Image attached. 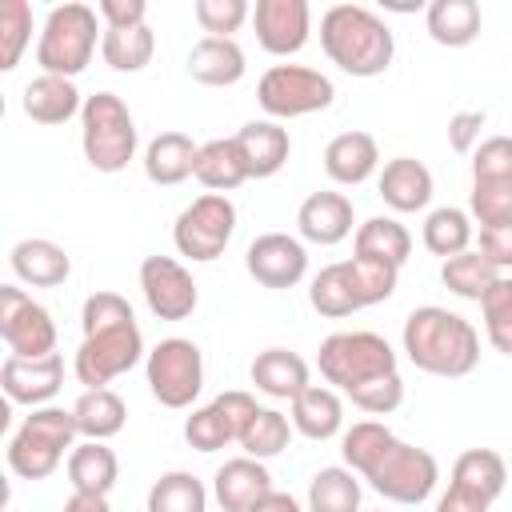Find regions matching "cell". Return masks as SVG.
I'll return each instance as SVG.
<instances>
[{
    "mask_svg": "<svg viewBox=\"0 0 512 512\" xmlns=\"http://www.w3.org/2000/svg\"><path fill=\"white\" fill-rule=\"evenodd\" d=\"M400 348L412 368L440 380H460L480 364V332L472 328V320L440 304H420L404 316Z\"/></svg>",
    "mask_w": 512,
    "mask_h": 512,
    "instance_id": "obj_1",
    "label": "cell"
},
{
    "mask_svg": "<svg viewBox=\"0 0 512 512\" xmlns=\"http://www.w3.org/2000/svg\"><path fill=\"white\" fill-rule=\"evenodd\" d=\"M320 48L324 56L356 76V80H372L384 76L392 56H396V36L384 24V16H376L364 4H332L320 16Z\"/></svg>",
    "mask_w": 512,
    "mask_h": 512,
    "instance_id": "obj_2",
    "label": "cell"
},
{
    "mask_svg": "<svg viewBox=\"0 0 512 512\" xmlns=\"http://www.w3.org/2000/svg\"><path fill=\"white\" fill-rule=\"evenodd\" d=\"M396 268L388 264H376V260H336V264H324L312 284H308V304L328 316V320H344L360 308H372V304H384L392 292H396Z\"/></svg>",
    "mask_w": 512,
    "mask_h": 512,
    "instance_id": "obj_3",
    "label": "cell"
},
{
    "mask_svg": "<svg viewBox=\"0 0 512 512\" xmlns=\"http://www.w3.org/2000/svg\"><path fill=\"white\" fill-rule=\"evenodd\" d=\"M76 436H80V428H76L72 408H60V404L32 408L24 416V424L8 440V468H12V476H20V480L52 476L60 468V460L72 456Z\"/></svg>",
    "mask_w": 512,
    "mask_h": 512,
    "instance_id": "obj_4",
    "label": "cell"
},
{
    "mask_svg": "<svg viewBox=\"0 0 512 512\" xmlns=\"http://www.w3.org/2000/svg\"><path fill=\"white\" fill-rule=\"evenodd\" d=\"M96 8L80 4V0H68V4H56L48 8L44 16V28H40V40H36V64L44 76H64V80H76L88 64H92V52L100 44V24H96Z\"/></svg>",
    "mask_w": 512,
    "mask_h": 512,
    "instance_id": "obj_5",
    "label": "cell"
},
{
    "mask_svg": "<svg viewBox=\"0 0 512 512\" xmlns=\"http://www.w3.org/2000/svg\"><path fill=\"white\" fill-rule=\"evenodd\" d=\"M320 376L328 380V388H336L340 396H356L360 388H368L372 380H384L396 368V352L380 332H332L320 340L316 352Z\"/></svg>",
    "mask_w": 512,
    "mask_h": 512,
    "instance_id": "obj_6",
    "label": "cell"
},
{
    "mask_svg": "<svg viewBox=\"0 0 512 512\" xmlns=\"http://www.w3.org/2000/svg\"><path fill=\"white\" fill-rule=\"evenodd\" d=\"M80 148H84V160L96 172H104V176L124 172L128 160H136V148H140L136 116L128 112V104L116 92H92V96H84Z\"/></svg>",
    "mask_w": 512,
    "mask_h": 512,
    "instance_id": "obj_7",
    "label": "cell"
},
{
    "mask_svg": "<svg viewBox=\"0 0 512 512\" xmlns=\"http://www.w3.org/2000/svg\"><path fill=\"white\" fill-rule=\"evenodd\" d=\"M256 100L268 112V120H296L332 108L336 84L308 64H272L256 84Z\"/></svg>",
    "mask_w": 512,
    "mask_h": 512,
    "instance_id": "obj_8",
    "label": "cell"
},
{
    "mask_svg": "<svg viewBox=\"0 0 512 512\" xmlns=\"http://www.w3.org/2000/svg\"><path fill=\"white\" fill-rule=\"evenodd\" d=\"M144 376L148 392L164 408H192V400L204 388V352L196 340L168 336L144 356Z\"/></svg>",
    "mask_w": 512,
    "mask_h": 512,
    "instance_id": "obj_9",
    "label": "cell"
},
{
    "mask_svg": "<svg viewBox=\"0 0 512 512\" xmlns=\"http://www.w3.org/2000/svg\"><path fill=\"white\" fill-rule=\"evenodd\" d=\"M232 232H236V204L224 192H204L176 216L172 244L180 256H188L196 264H212L224 256Z\"/></svg>",
    "mask_w": 512,
    "mask_h": 512,
    "instance_id": "obj_10",
    "label": "cell"
},
{
    "mask_svg": "<svg viewBox=\"0 0 512 512\" xmlns=\"http://www.w3.org/2000/svg\"><path fill=\"white\" fill-rule=\"evenodd\" d=\"M360 480H368L384 500L392 504H424L440 484V464L428 448H416L408 440H396Z\"/></svg>",
    "mask_w": 512,
    "mask_h": 512,
    "instance_id": "obj_11",
    "label": "cell"
},
{
    "mask_svg": "<svg viewBox=\"0 0 512 512\" xmlns=\"http://www.w3.org/2000/svg\"><path fill=\"white\" fill-rule=\"evenodd\" d=\"M144 336L136 328V320H124V324H112V328H100V332H88L76 348V360H72V372L80 384L88 388H108L116 376L132 372L140 360H144Z\"/></svg>",
    "mask_w": 512,
    "mask_h": 512,
    "instance_id": "obj_12",
    "label": "cell"
},
{
    "mask_svg": "<svg viewBox=\"0 0 512 512\" xmlns=\"http://www.w3.org/2000/svg\"><path fill=\"white\" fill-rule=\"evenodd\" d=\"M0 340L8 356H24V360H40L56 352L52 312L40 300H32L20 284L0 288Z\"/></svg>",
    "mask_w": 512,
    "mask_h": 512,
    "instance_id": "obj_13",
    "label": "cell"
},
{
    "mask_svg": "<svg viewBox=\"0 0 512 512\" xmlns=\"http://www.w3.org/2000/svg\"><path fill=\"white\" fill-rule=\"evenodd\" d=\"M256 400L240 388L232 392H220L212 404L196 408L188 420H184V440L196 448V452H220L228 444H240L248 420L256 416Z\"/></svg>",
    "mask_w": 512,
    "mask_h": 512,
    "instance_id": "obj_14",
    "label": "cell"
},
{
    "mask_svg": "<svg viewBox=\"0 0 512 512\" xmlns=\"http://www.w3.org/2000/svg\"><path fill=\"white\" fill-rule=\"evenodd\" d=\"M140 292L156 320H188L200 304V288H196L192 272L172 256L140 260Z\"/></svg>",
    "mask_w": 512,
    "mask_h": 512,
    "instance_id": "obj_15",
    "label": "cell"
},
{
    "mask_svg": "<svg viewBox=\"0 0 512 512\" xmlns=\"http://www.w3.org/2000/svg\"><path fill=\"white\" fill-rule=\"evenodd\" d=\"M244 268L260 288H296L308 276V248L300 236L264 232L248 244Z\"/></svg>",
    "mask_w": 512,
    "mask_h": 512,
    "instance_id": "obj_16",
    "label": "cell"
},
{
    "mask_svg": "<svg viewBox=\"0 0 512 512\" xmlns=\"http://www.w3.org/2000/svg\"><path fill=\"white\" fill-rule=\"evenodd\" d=\"M252 28L268 56H296L312 32V8L308 0H256Z\"/></svg>",
    "mask_w": 512,
    "mask_h": 512,
    "instance_id": "obj_17",
    "label": "cell"
},
{
    "mask_svg": "<svg viewBox=\"0 0 512 512\" xmlns=\"http://www.w3.org/2000/svg\"><path fill=\"white\" fill-rule=\"evenodd\" d=\"M0 388L12 404H28V408H44L56 400V392L64 388V360L60 352L40 356V360H24V356H4L0 364Z\"/></svg>",
    "mask_w": 512,
    "mask_h": 512,
    "instance_id": "obj_18",
    "label": "cell"
},
{
    "mask_svg": "<svg viewBox=\"0 0 512 512\" xmlns=\"http://www.w3.org/2000/svg\"><path fill=\"white\" fill-rule=\"evenodd\" d=\"M296 232L308 244L332 248L356 232V208L344 192H312L296 208Z\"/></svg>",
    "mask_w": 512,
    "mask_h": 512,
    "instance_id": "obj_19",
    "label": "cell"
},
{
    "mask_svg": "<svg viewBox=\"0 0 512 512\" xmlns=\"http://www.w3.org/2000/svg\"><path fill=\"white\" fill-rule=\"evenodd\" d=\"M272 472L264 460H252V456H232L216 468L212 476V496L224 512H252L268 492H272Z\"/></svg>",
    "mask_w": 512,
    "mask_h": 512,
    "instance_id": "obj_20",
    "label": "cell"
},
{
    "mask_svg": "<svg viewBox=\"0 0 512 512\" xmlns=\"http://www.w3.org/2000/svg\"><path fill=\"white\" fill-rule=\"evenodd\" d=\"M380 168V148L372 132H340L324 144V172L332 184L340 188H356L364 180H372Z\"/></svg>",
    "mask_w": 512,
    "mask_h": 512,
    "instance_id": "obj_21",
    "label": "cell"
},
{
    "mask_svg": "<svg viewBox=\"0 0 512 512\" xmlns=\"http://www.w3.org/2000/svg\"><path fill=\"white\" fill-rule=\"evenodd\" d=\"M432 188V172L416 156H392L376 176V192L392 212H424Z\"/></svg>",
    "mask_w": 512,
    "mask_h": 512,
    "instance_id": "obj_22",
    "label": "cell"
},
{
    "mask_svg": "<svg viewBox=\"0 0 512 512\" xmlns=\"http://www.w3.org/2000/svg\"><path fill=\"white\" fill-rule=\"evenodd\" d=\"M184 72L196 80V84H208V88H232L244 80L248 64H244V48L236 40H224V36H200L192 48H188V60H184Z\"/></svg>",
    "mask_w": 512,
    "mask_h": 512,
    "instance_id": "obj_23",
    "label": "cell"
},
{
    "mask_svg": "<svg viewBox=\"0 0 512 512\" xmlns=\"http://www.w3.org/2000/svg\"><path fill=\"white\" fill-rule=\"evenodd\" d=\"M8 264H12V276L28 288H56L72 276L68 252L56 240H44V236L16 240L12 252H8Z\"/></svg>",
    "mask_w": 512,
    "mask_h": 512,
    "instance_id": "obj_24",
    "label": "cell"
},
{
    "mask_svg": "<svg viewBox=\"0 0 512 512\" xmlns=\"http://www.w3.org/2000/svg\"><path fill=\"white\" fill-rule=\"evenodd\" d=\"M20 108L32 124H68L72 116L84 112V96L76 88V80H64V76H36L24 84L20 92Z\"/></svg>",
    "mask_w": 512,
    "mask_h": 512,
    "instance_id": "obj_25",
    "label": "cell"
},
{
    "mask_svg": "<svg viewBox=\"0 0 512 512\" xmlns=\"http://www.w3.org/2000/svg\"><path fill=\"white\" fill-rule=\"evenodd\" d=\"M236 144H240V156H244L252 180L276 176L288 164V152H292V136L280 120H248L236 132Z\"/></svg>",
    "mask_w": 512,
    "mask_h": 512,
    "instance_id": "obj_26",
    "label": "cell"
},
{
    "mask_svg": "<svg viewBox=\"0 0 512 512\" xmlns=\"http://www.w3.org/2000/svg\"><path fill=\"white\" fill-rule=\"evenodd\" d=\"M248 376H252L256 392H264L272 400H288V404L312 384L308 360L296 356V352H288V348H264V352H256Z\"/></svg>",
    "mask_w": 512,
    "mask_h": 512,
    "instance_id": "obj_27",
    "label": "cell"
},
{
    "mask_svg": "<svg viewBox=\"0 0 512 512\" xmlns=\"http://www.w3.org/2000/svg\"><path fill=\"white\" fill-rule=\"evenodd\" d=\"M196 156H200V144H192L188 132H160L156 140H148L140 164H144V176L152 184L176 188L188 176H196Z\"/></svg>",
    "mask_w": 512,
    "mask_h": 512,
    "instance_id": "obj_28",
    "label": "cell"
},
{
    "mask_svg": "<svg viewBox=\"0 0 512 512\" xmlns=\"http://www.w3.org/2000/svg\"><path fill=\"white\" fill-rule=\"evenodd\" d=\"M448 484L468 492V496H476V500H484V504H496L504 496V488H508V464H504V456L496 448H468V452L456 456Z\"/></svg>",
    "mask_w": 512,
    "mask_h": 512,
    "instance_id": "obj_29",
    "label": "cell"
},
{
    "mask_svg": "<svg viewBox=\"0 0 512 512\" xmlns=\"http://www.w3.org/2000/svg\"><path fill=\"white\" fill-rule=\"evenodd\" d=\"M352 252L360 260H376V264H388L400 272L412 256V236L396 216H368L352 232Z\"/></svg>",
    "mask_w": 512,
    "mask_h": 512,
    "instance_id": "obj_30",
    "label": "cell"
},
{
    "mask_svg": "<svg viewBox=\"0 0 512 512\" xmlns=\"http://www.w3.org/2000/svg\"><path fill=\"white\" fill-rule=\"evenodd\" d=\"M292 428L304 440H332L344 432V400L336 388L324 384H308L296 400H292Z\"/></svg>",
    "mask_w": 512,
    "mask_h": 512,
    "instance_id": "obj_31",
    "label": "cell"
},
{
    "mask_svg": "<svg viewBox=\"0 0 512 512\" xmlns=\"http://www.w3.org/2000/svg\"><path fill=\"white\" fill-rule=\"evenodd\" d=\"M480 24L476 0H432L424 8V28L440 48H468L480 36Z\"/></svg>",
    "mask_w": 512,
    "mask_h": 512,
    "instance_id": "obj_32",
    "label": "cell"
},
{
    "mask_svg": "<svg viewBox=\"0 0 512 512\" xmlns=\"http://www.w3.org/2000/svg\"><path fill=\"white\" fill-rule=\"evenodd\" d=\"M196 180L208 188V192H236L248 176V164L240 156V144L236 136H216V140H204L200 144V156H196Z\"/></svg>",
    "mask_w": 512,
    "mask_h": 512,
    "instance_id": "obj_33",
    "label": "cell"
},
{
    "mask_svg": "<svg viewBox=\"0 0 512 512\" xmlns=\"http://www.w3.org/2000/svg\"><path fill=\"white\" fill-rule=\"evenodd\" d=\"M120 480V460L104 440H84L72 448L68 456V484L72 492H92V496H108Z\"/></svg>",
    "mask_w": 512,
    "mask_h": 512,
    "instance_id": "obj_34",
    "label": "cell"
},
{
    "mask_svg": "<svg viewBox=\"0 0 512 512\" xmlns=\"http://www.w3.org/2000/svg\"><path fill=\"white\" fill-rule=\"evenodd\" d=\"M72 416H76V428L84 440H112L116 432H124V420H128V404L120 392L112 388H88L76 404H72Z\"/></svg>",
    "mask_w": 512,
    "mask_h": 512,
    "instance_id": "obj_35",
    "label": "cell"
},
{
    "mask_svg": "<svg viewBox=\"0 0 512 512\" xmlns=\"http://www.w3.org/2000/svg\"><path fill=\"white\" fill-rule=\"evenodd\" d=\"M360 496H364L360 476L344 464H328L312 476L304 512H360Z\"/></svg>",
    "mask_w": 512,
    "mask_h": 512,
    "instance_id": "obj_36",
    "label": "cell"
},
{
    "mask_svg": "<svg viewBox=\"0 0 512 512\" xmlns=\"http://www.w3.org/2000/svg\"><path fill=\"white\" fill-rule=\"evenodd\" d=\"M472 236H476L472 216H468L464 208H452V204L432 208V212L424 216V232H420L424 248H428L432 256H440V260H452V256L468 252V248H472Z\"/></svg>",
    "mask_w": 512,
    "mask_h": 512,
    "instance_id": "obj_37",
    "label": "cell"
},
{
    "mask_svg": "<svg viewBox=\"0 0 512 512\" xmlns=\"http://www.w3.org/2000/svg\"><path fill=\"white\" fill-rule=\"evenodd\" d=\"M500 276H504V272H500L496 264H488L476 248H468V252H460V256H452V260L440 264V284H444L452 296L476 300V304L488 296V288H492Z\"/></svg>",
    "mask_w": 512,
    "mask_h": 512,
    "instance_id": "obj_38",
    "label": "cell"
},
{
    "mask_svg": "<svg viewBox=\"0 0 512 512\" xmlns=\"http://www.w3.org/2000/svg\"><path fill=\"white\" fill-rule=\"evenodd\" d=\"M144 508L148 512H208V488L200 476L172 468L160 480H152Z\"/></svg>",
    "mask_w": 512,
    "mask_h": 512,
    "instance_id": "obj_39",
    "label": "cell"
},
{
    "mask_svg": "<svg viewBox=\"0 0 512 512\" xmlns=\"http://www.w3.org/2000/svg\"><path fill=\"white\" fill-rule=\"evenodd\" d=\"M152 52H156V36L148 24L104 28V36H100V56L112 72H140L152 64Z\"/></svg>",
    "mask_w": 512,
    "mask_h": 512,
    "instance_id": "obj_40",
    "label": "cell"
},
{
    "mask_svg": "<svg viewBox=\"0 0 512 512\" xmlns=\"http://www.w3.org/2000/svg\"><path fill=\"white\" fill-rule=\"evenodd\" d=\"M400 436L380 424V420H356L352 428L340 432V456H344V468H352L356 476H364Z\"/></svg>",
    "mask_w": 512,
    "mask_h": 512,
    "instance_id": "obj_41",
    "label": "cell"
},
{
    "mask_svg": "<svg viewBox=\"0 0 512 512\" xmlns=\"http://www.w3.org/2000/svg\"><path fill=\"white\" fill-rule=\"evenodd\" d=\"M292 420L284 416V412H276V408H256V416L248 420V428H244V436H240V448H244V456H252V460H272V456H280L284 448H288V440H292Z\"/></svg>",
    "mask_w": 512,
    "mask_h": 512,
    "instance_id": "obj_42",
    "label": "cell"
},
{
    "mask_svg": "<svg viewBox=\"0 0 512 512\" xmlns=\"http://www.w3.org/2000/svg\"><path fill=\"white\" fill-rule=\"evenodd\" d=\"M484 336L500 356H512V276H500L480 300Z\"/></svg>",
    "mask_w": 512,
    "mask_h": 512,
    "instance_id": "obj_43",
    "label": "cell"
},
{
    "mask_svg": "<svg viewBox=\"0 0 512 512\" xmlns=\"http://www.w3.org/2000/svg\"><path fill=\"white\" fill-rule=\"evenodd\" d=\"M468 216H472L480 228L512 224V180H472Z\"/></svg>",
    "mask_w": 512,
    "mask_h": 512,
    "instance_id": "obj_44",
    "label": "cell"
},
{
    "mask_svg": "<svg viewBox=\"0 0 512 512\" xmlns=\"http://www.w3.org/2000/svg\"><path fill=\"white\" fill-rule=\"evenodd\" d=\"M32 40V8L28 0H4L0 4V68L12 72Z\"/></svg>",
    "mask_w": 512,
    "mask_h": 512,
    "instance_id": "obj_45",
    "label": "cell"
},
{
    "mask_svg": "<svg viewBox=\"0 0 512 512\" xmlns=\"http://www.w3.org/2000/svg\"><path fill=\"white\" fill-rule=\"evenodd\" d=\"M192 16L208 36L232 40V32H240V24L252 20V8H248V0H196Z\"/></svg>",
    "mask_w": 512,
    "mask_h": 512,
    "instance_id": "obj_46",
    "label": "cell"
},
{
    "mask_svg": "<svg viewBox=\"0 0 512 512\" xmlns=\"http://www.w3.org/2000/svg\"><path fill=\"white\" fill-rule=\"evenodd\" d=\"M124 320H136V316H132V304L120 292H92L84 300V308H80L84 336L88 332H100V328H112V324H124Z\"/></svg>",
    "mask_w": 512,
    "mask_h": 512,
    "instance_id": "obj_47",
    "label": "cell"
},
{
    "mask_svg": "<svg viewBox=\"0 0 512 512\" xmlns=\"http://www.w3.org/2000/svg\"><path fill=\"white\" fill-rule=\"evenodd\" d=\"M472 180H512V136H488L472 152Z\"/></svg>",
    "mask_w": 512,
    "mask_h": 512,
    "instance_id": "obj_48",
    "label": "cell"
},
{
    "mask_svg": "<svg viewBox=\"0 0 512 512\" xmlns=\"http://www.w3.org/2000/svg\"><path fill=\"white\" fill-rule=\"evenodd\" d=\"M484 124H488L484 108H464V112H456V116L448 120V148L460 152V156L476 152V148H480V128H484Z\"/></svg>",
    "mask_w": 512,
    "mask_h": 512,
    "instance_id": "obj_49",
    "label": "cell"
},
{
    "mask_svg": "<svg viewBox=\"0 0 512 512\" xmlns=\"http://www.w3.org/2000/svg\"><path fill=\"white\" fill-rule=\"evenodd\" d=\"M96 16L104 20V28H136V24H148V4L144 0H100Z\"/></svg>",
    "mask_w": 512,
    "mask_h": 512,
    "instance_id": "obj_50",
    "label": "cell"
},
{
    "mask_svg": "<svg viewBox=\"0 0 512 512\" xmlns=\"http://www.w3.org/2000/svg\"><path fill=\"white\" fill-rule=\"evenodd\" d=\"M488 264H496L500 272L512 268V224L500 228H480V248H476Z\"/></svg>",
    "mask_w": 512,
    "mask_h": 512,
    "instance_id": "obj_51",
    "label": "cell"
},
{
    "mask_svg": "<svg viewBox=\"0 0 512 512\" xmlns=\"http://www.w3.org/2000/svg\"><path fill=\"white\" fill-rule=\"evenodd\" d=\"M436 512H492V504H484V500H476V496H468V492L448 484V492L436 500Z\"/></svg>",
    "mask_w": 512,
    "mask_h": 512,
    "instance_id": "obj_52",
    "label": "cell"
},
{
    "mask_svg": "<svg viewBox=\"0 0 512 512\" xmlns=\"http://www.w3.org/2000/svg\"><path fill=\"white\" fill-rule=\"evenodd\" d=\"M60 512H112L108 508V496H92V492H72L68 500H64V508Z\"/></svg>",
    "mask_w": 512,
    "mask_h": 512,
    "instance_id": "obj_53",
    "label": "cell"
},
{
    "mask_svg": "<svg viewBox=\"0 0 512 512\" xmlns=\"http://www.w3.org/2000/svg\"><path fill=\"white\" fill-rule=\"evenodd\" d=\"M252 512H304V508H300V500H296L292 492L272 488V492H268V496H264V500H260Z\"/></svg>",
    "mask_w": 512,
    "mask_h": 512,
    "instance_id": "obj_54",
    "label": "cell"
}]
</instances>
